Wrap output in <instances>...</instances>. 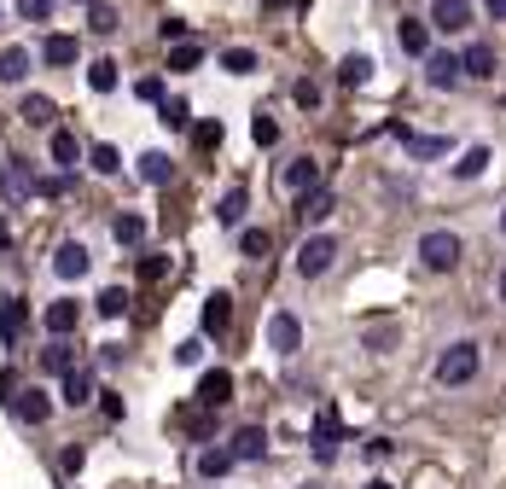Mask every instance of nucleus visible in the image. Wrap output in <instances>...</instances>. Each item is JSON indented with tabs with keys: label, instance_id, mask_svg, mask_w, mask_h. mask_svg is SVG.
I'll return each mask as SVG.
<instances>
[{
	"label": "nucleus",
	"instance_id": "f257e3e1",
	"mask_svg": "<svg viewBox=\"0 0 506 489\" xmlns=\"http://www.w3.org/2000/svg\"><path fill=\"white\" fill-rule=\"evenodd\" d=\"M478 367H483V350H478L471 338H454L448 350L437 356V385H471Z\"/></svg>",
	"mask_w": 506,
	"mask_h": 489
},
{
	"label": "nucleus",
	"instance_id": "f03ea898",
	"mask_svg": "<svg viewBox=\"0 0 506 489\" xmlns=\"http://www.w3.org/2000/svg\"><path fill=\"white\" fill-rule=\"evenodd\" d=\"M460 257H466V245H460V233H448V228H437V233L419 239V262L431 268V274H454Z\"/></svg>",
	"mask_w": 506,
	"mask_h": 489
},
{
	"label": "nucleus",
	"instance_id": "7ed1b4c3",
	"mask_svg": "<svg viewBox=\"0 0 506 489\" xmlns=\"http://www.w3.org/2000/svg\"><path fill=\"white\" fill-rule=\"evenodd\" d=\"M0 198L6 204H29L36 198V169H29L24 157H6V164H0Z\"/></svg>",
	"mask_w": 506,
	"mask_h": 489
},
{
	"label": "nucleus",
	"instance_id": "20e7f679",
	"mask_svg": "<svg viewBox=\"0 0 506 489\" xmlns=\"http://www.w3.org/2000/svg\"><path fill=\"white\" fill-rule=\"evenodd\" d=\"M332 262H338V239H332V233H314V239L297 250V274L303 280H321Z\"/></svg>",
	"mask_w": 506,
	"mask_h": 489
},
{
	"label": "nucleus",
	"instance_id": "39448f33",
	"mask_svg": "<svg viewBox=\"0 0 506 489\" xmlns=\"http://www.w3.org/2000/svg\"><path fill=\"white\" fill-rule=\"evenodd\" d=\"M268 350H274V356H297V350H303V321H297L291 309L268 314Z\"/></svg>",
	"mask_w": 506,
	"mask_h": 489
},
{
	"label": "nucleus",
	"instance_id": "423d86ee",
	"mask_svg": "<svg viewBox=\"0 0 506 489\" xmlns=\"http://www.w3.org/2000/svg\"><path fill=\"white\" fill-rule=\"evenodd\" d=\"M338 437H343V420L332 414V408H321V414H314V437H309V449H314V461H338Z\"/></svg>",
	"mask_w": 506,
	"mask_h": 489
},
{
	"label": "nucleus",
	"instance_id": "0eeeda50",
	"mask_svg": "<svg viewBox=\"0 0 506 489\" xmlns=\"http://www.w3.org/2000/svg\"><path fill=\"white\" fill-rule=\"evenodd\" d=\"M425 82L442 88V93H454L466 82V70H460V53H425Z\"/></svg>",
	"mask_w": 506,
	"mask_h": 489
},
{
	"label": "nucleus",
	"instance_id": "6e6552de",
	"mask_svg": "<svg viewBox=\"0 0 506 489\" xmlns=\"http://www.w3.org/2000/svg\"><path fill=\"white\" fill-rule=\"evenodd\" d=\"M6 408H12L24 425H47V420H53V397H47V390H12Z\"/></svg>",
	"mask_w": 506,
	"mask_h": 489
},
{
	"label": "nucleus",
	"instance_id": "1a4fd4ad",
	"mask_svg": "<svg viewBox=\"0 0 506 489\" xmlns=\"http://www.w3.org/2000/svg\"><path fill=\"white\" fill-rule=\"evenodd\" d=\"M431 29H442V36L471 29V0H437V6H431Z\"/></svg>",
	"mask_w": 506,
	"mask_h": 489
},
{
	"label": "nucleus",
	"instance_id": "9d476101",
	"mask_svg": "<svg viewBox=\"0 0 506 489\" xmlns=\"http://www.w3.org/2000/svg\"><path fill=\"white\" fill-rule=\"evenodd\" d=\"M76 321H82V303H76V297H58V303H47V338H70Z\"/></svg>",
	"mask_w": 506,
	"mask_h": 489
},
{
	"label": "nucleus",
	"instance_id": "9b49d317",
	"mask_svg": "<svg viewBox=\"0 0 506 489\" xmlns=\"http://www.w3.org/2000/svg\"><path fill=\"white\" fill-rule=\"evenodd\" d=\"M227 397H233V373L227 367H210L198 378V402L204 408H227Z\"/></svg>",
	"mask_w": 506,
	"mask_h": 489
},
{
	"label": "nucleus",
	"instance_id": "f8f14e48",
	"mask_svg": "<svg viewBox=\"0 0 506 489\" xmlns=\"http://www.w3.org/2000/svg\"><path fill=\"white\" fill-rule=\"evenodd\" d=\"M53 274H58V280H82V274H88V245L65 239V245L53 250Z\"/></svg>",
	"mask_w": 506,
	"mask_h": 489
},
{
	"label": "nucleus",
	"instance_id": "ddd939ff",
	"mask_svg": "<svg viewBox=\"0 0 506 489\" xmlns=\"http://www.w3.org/2000/svg\"><path fill=\"white\" fill-rule=\"evenodd\" d=\"M460 70L471 76V82H489V76H495V47H489V41H471L466 53H460Z\"/></svg>",
	"mask_w": 506,
	"mask_h": 489
},
{
	"label": "nucleus",
	"instance_id": "4468645a",
	"mask_svg": "<svg viewBox=\"0 0 506 489\" xmlns=\"http://www.w3.org/2000/svg\"><path fill=\"white\" fill-rule=\"evenodd\" d=\"M227 449H233V461H262V454H268V431H262V425H239Z\"/></svg>",
	"mask_w": 506,
	"mask_h": 489
},
{
	"label": "nucleus",
	"instance_id": "2eb2a0df",
	"mask_svg": "<svg viewBox=\"0 0 506 489\" xmlns=\"http://www.w3.org/2000/svg\"><path fill=\"white\" fill-rule=\"evenodd\" d=\"M279 186H286L291 198H297V193H309V186H321V164H314V157H297V164H286Z\"/></svg>",
	"mask_w": 506,
	"mask_h": 489
},
{
	"label": "nucleus",
	"instance_id": "dca6fc26",
	"mask_svg": "<svg viewBox=\"0 0 506 489\" xmlns=\"http://www.w3.org/2000/svg\"><path fill=\"white\" fill-rule=\"evenodd\" d=\"M227 321H233V297L227 292H210V297H204V333H227Z\"/></svg>",
	"mask_w": 506,
	"mask_h": 489
},
{
	"label": "nucleus",
	"instance_id": "f3484780",
	"mask_svg": "<svg viewBox=\"0 0 506 489\" xmlns=\"http://www.w3.org/2000/svg\"><path fill=\"white\" fill-rule=\"evenodd\" d=\"M396 41H402V53H407V58H425V53H431V29H425L419 18H402Z\"/></svg>",
	"mask_w": 506,
	"mask_h": 489
},
{
	"label": "nucleus",
	"instance_id": "a211bd4d",
	"mask_svg": "<svg viewBox=\"0 0 506 489\" xmlns=\"http://www.w3.org/2000/svg\"><path fill=\"white\" fill-rule=\"evenodd\" d=\"M140 181L169 186V181H175V157H169V152H146V157H140Z\"/></svg>",
	"mask_w": 506,
	"mask_h": 489
},
{
	"label": "nucleus",
	"instance_id": "6ab92c4d",
	"mask_svg": "<svg viewBox=\"0 0 506 489\" xmlns=\"http://www.w3.org/2000/svg\"><path fill=\"white\" fill-rule=\"evenodd\" d=\"M396 134H402L407 157H442V152H448V140H442V134H414V129H402V122H396Z\"/></svg>",
	"mask_w": 506,
	"mask_h": 489
},
{
	"label": "nucleus",
	"instance_id": "aec40b11",
	"mask_svg": "<svg viewBox=\"0 0 506 489\" xmlns=\"http://www.w3.org/2000/svg\"><path fill=\"white\" fill-rule=\"evenodd\" d=\"M58 378H65L58 390H65V402H70V408H82V402L93 397V378H88V367H76V361H70V367L58 373Z\"/></svg>",
	"mask_w": 506,
	"mask_h": 489
},
{
	"label": "nucleus",
	"instance_id": "412c9836",
	"mask_svg": "<svg viewBox=\"0 0 506 489\" xmlns=\"http://www.w3.org/2000/svg\"><path fill=\"white\" fill-rule=\"evenodd\" d=\"M41 58H47V65H76V58H82V41H76V36H47Z\"/></svg>",
	"mask_w": 506,
	"mask_h": 489
},
{
	"label": "nucleus",
	"instance_id": "4be33fe9",
	"mask_svg": "<svg viewBox=\"0 0 506 489\" xmlns=\"http://www.w3.org/2000/svg\"><path fill=\"white\" fill-rule=\"evenodd\" d=\"M18 117L29 122V129H53V100H47V93H24V105H18Z\"/></svg>",
	"mask_w": 506,
	"mask_h": 489
},
{
	"label": "nucleus",
	"instance_id": "5701e85b",
	"mask_svg": "<svg viewBox=\"0 0 506 489\" xmlns=\"http://www.w3.org/2000/svg\"><path fill=\"white\" fill-rule=\"evenodd\" d=\"M111 239H117V245H146V216H140V210H129V216H117V222H111Z\"/></svg>",
	"mask_w": 506,
	"mask_h": 489
},
{
	"label": "nucleus",
	"instance_id": "b1692460",
	"mask_svg": "<svg viewBox=\"0 0 506 489\" xmlns=\"http://www.w3.org/2000/svg\"><path fill=\"white\" fill-rule=\"evenodd\" d=\"M204 65V47L198 41H169V70L175 76H193Z\"/></svg>",
	"mask_w": 506,
	"mask_h": 489
},
{
	"label": "nucleus",
	"instance_id": "393cba45",
	"mask_svg": "<svg viewBox=\"0 0 506 489\" xmlns=\"http://www.w3.org/2000/svg\"><path fill=\"white\" fill-rule=\"evenodd\" d=\"M297 216H303V222H326V216H332V193H326V186L297 193Z\"/></svg>",
	"mask_w": 506,
	"mask_h": 489
},
{
	"label": "nucleus",
	"instance_id": "a878e982",
	"mask_svg": "<svg viewBox=\"0 0 506 489\" xmlns=\"http://www.w3.org/2000/svg\"><path fill=\"white\" fill-rule=\"evenodd\" d=\"M29 326V309H24V297H6V309H0V338L6 344H18V333Z\"/></svg>",
	"mask_w": 506,
	"mask_h": 489
},
{
	"label": "nucleus",
	"instance_id": "bb28decb",
	"mask_svg": "<svg viewBox=\"0 0 506 489\" xmlns=\"http://www.w3.org/2000/svg\"><path fill=\"white\" fill-rule=\"evenodd\" d=\"M88 29H93V36H117V29H122L117 6H111V0H88Z\"/></svg>",
	"mask_w": 506,
	"mask_h": 489
},
{
	"label": "nucleus",
	"instance_id": "cd10ccee",
	"mask_svg": "<svg viewBox=\"0 0 506 489\" xmlns=\"http://www.w3.org/2000/svg\"><path fill=\"white\" fill-rule=\"evenodd\" d=\"M47 134H53V140H47V152H53V164H76V157H82V140H76L70 129H47Z\"/></svg>",
	"mask_w": 506,
	"mask_h": 489
},
{
	"label": "nucleus",
	"instance_id": "c85d7f7f",
	"mask_svg": "<svg viewBox=\"0 0 506 489\" xmlns=\"http://www.w3.org/2000/svg\"><path fill=\"white\" fill-rule=\"evenodd\" d=\"M483 169H489V146L478 140V146H466V152H460V164H454V181H478Z\"/></svg>",
	"mask_w": 506,
	"mask_h": 489
},
{
	"label": "nucleus",
	"instance_id": "c756f323",
	"mask_svg": "<svg viewBox=\"0 0 506 489\" xmlns=\"http://www.w3.org/2000/svg\"><path fill=\"white\" fill-rule=\"evenodd\" d=\"M257 65H262L257 47H227V53H221V70L227 76H257Z\"/></svg>",
	"mask_w": 506,
	"mask_h": 489
},
{
	"label": "nucleus",
	"instance_id": "7c9ffc66",
	"mask_svg": "<svg viewBox=\"0 0 506 489\" xmlns=\"http://www.w3.org/2000/svg\"><path fill=\"white\" fill-rule=\"evenodd\" d=\"M24 76H29V53H24V47H6V53H0V82L18 88Z\"/></svg>",
	"mask_w": 506,
	"mask_h": 489
},
{
	"label": "nucleus",
	"instance_id": "2f4dec72",
	"mask_svg": "<svg viewBox=\"0 0 506 489\" xmlns=\"http://www.w3.org/2000/svg\"><path fill=\"white\" fill-rule=\"evenodd\" d=\"M233 472V449H204L198 454V478H227Z\"/></svg>",
	"mask_w": 506,
	"mask_h": 489
},
{
	"label": "nucleus",
	"instance_id": "473e14b6",
	"mask_svg": "<svg viewBox=\"0 0 506 489\" xmlns=\"http://www.w3.org/2000/svg\"><path fill=\"white\" fill-rule=\"evenodd\" d=\"M367 76H373V58H367V53H350V58L338 65V82H343V88H361Z\"/></svg>",
	"mask_w": 506,
	"mask_h": 489
},
{
	"label": "nucleus",
	"instance_id": "72a5a7b5",
	"mask_svg": "<svg viewBox=\"0 0 506 489\" xmlns=\"http://www.w3.org/2000/svg\"><path fill=\"white\" fill-rule=\"evenodd\" d=\"M239 216H245V186H233V193H221V204H216V222L239 228Z\"/></svg>",
	"mask_w": 506,
	"mask_h": 489
},
{
	"label": "nucleus",
	"instance_id": "f704fd0d",
	"mask_svg": "<svg viewBox=\"0 0 506 489\" xmlns=\"http://www.w3.org/2000/svg\"><path fill=\"white\" fill-rule=\"evenodd\" d=\"M88 88L111 93V88H117V65H111V58H93V65H88Z\"/></svg>",
	"mask_w": 506,
	"mask_h": 489
},
{
	"label": "nucleus",
	"instance_id": "c9c22d12",
	"mask_svg": "<svg viewBox=\"0 0 506 489\" xmlns=\"http://www.w3.org/2000/svg\"><path fill=\"white\" fill-rule=\"evenodd\" d=\"M88 164L100 169V175H117V169H122V152L111 146V140H100V146H93V157H88Z\"/></svg>",
	"mask_w": 506,
	"mask_h": 489
},
{
	"label": "nucleus",
	"instance_id": "e433bc0d",
	"mask_svg": "<svg viewBox=\"0 0 506 489\" xmlns=\"http://www.w3.org/2000/svg\"><path fill=\"white\" fill-rule=\"evenodd\" d=\"M100 314H105V321L129 314V292H122V286H105V292H100Z\"/></svg>",
	"mask_w": 506,
	"mask_h": 489
},
{
	"label": "nucleus",
	"instance_id": "4c0bfd02",
	"mask_svg": "<svg viewBox=\"0 0 506 489\" xmlns=\"http://www.w3.org/2000/svg\"><path fill=\"white\" fill-rule=\"evenodd\" d=\"M250 140H257V146H274V140H279V122L268 117V112H257V122H250Z\"/></svg>",
	"mask_w": 506,
	"mask_h": 489
},
{
	"label": "nucleus",
	"instance_id": "58836bf2",
	"mask_svg": "<svg viewBox=\"0 0 506 489\" xmlns=\"http://www.w3.org/2000/svg\"><path fill=\"white\" fill-rule=\"evenodd\" d=\"M157 105H163V122H169V129H186V122H193V112H186V100H169V93H163Z\"/></svg>",
	"mask_w": 506,
	"mask_h": 489
},
{
	"label": "nucleus",
	"instance_id": "ea45409f",
	"mask_svg": "<svg viewBox=\"0 0 506 489\" xmlns=\"http://www.w3.org/2000/svg\"><path fill=\"white\" fill-rule=\"evenodd\" d=\"M134 268H140V280L152 286V280H163V274H169V257H157V250H146V257H140Z\"/></svg>",
	"mask_w": 506,
	"mask_h": 489
},
{
	"label": "nucleus",
	"instance_id": "a19ab883",
	"mask_svg": "<svg viewBox=\"0 0 506 489\" xmlns=\"http://www.w3.org/2000/svg\"><path fill=\"white\" fill-rule=\"evenodd\" d=\"M70 361H76V356L65 350V344H47V350H41V367H47V373H65Z\"/></svg>",
	"mask_w": 506,
	"mask_h": 489
},
{
	"label": "nucleus",
	"instance_id": "79ce46f5",
	"mask_svg": "<svg viewBox=\"0 0 506 489\" xmlns=\"http://www.w3.org/2000/svg\"><path fill=\"white\" fill-rule=\"evenodd\" d=\"M134 93H140V105H157V100H163V76H140Z\"/></svg>",
	"mask_w": 506,
	"mask_h": 489
},
{
	"label": "nucleus",
	"instance_id": "37998d69",
	"mask_svg": "<svg viewBox=\"0 0 506 489\" xmlns=\"http://www.w3.org/2000/svg\"><path fill=\"white\" fill-rule=\"evenodd\" d=\"M268 245H274V239H268L262 228H250L245 239H239V250H245V257H268Z\"/></svg>",
	"mask_w": 506,
	"mask_h": 489
},
{
	"label": "nucleus",
	"instance_id": "c03bdc74",
	"mask_svg": "<svg viewBox=\"0 0 506 489\" xmlns=\"http://www.w3.org/2000/svg\"><path fill=\"white\" fill-rule=\"evenodd\" d=\"M18 12L29 24H47V18H53V0H18Z\"/></svg>",
	"mask_w": 506,
	"mask_h": 489
},
{
	"label": "nucleus",
	"instance_id": "a18cd8bd",
	"mask_svg": "<svg viewBox=\"0 0 506 489\" xmlns=\"http://www.w3.org/2000/svg\"><path fill=\"white\" fill-rule=\"evenodd\" d=\"M36 193L41 198H65L70 193V175H47V181H36Z\"/></svg>",
	"mask_w": 506,
	"mask_h": 489
},
{
	"label": "nucleus",
	"instance_id": "49530a36",
	"mask_svg": "<svg viewBox=\"0 0 506 489\" xmlns=\"http://www.w3.org/2000/svg\"><path fill=\"white\" fill-rule=\"evenodd\" d=\"M210 431H216V408H204V414L193 420V443H210Z\"/></svg>",
	"mask_w": 506,
	"mask_h": 489
},
{
	"label": "nucleus",
	"instance_id": "de8ad7c7",
	"mask_svg": "<svg viewBox=\"0 0 506 489\" xmlns=\"http://www.w3.org/2000/svg\"><path fill=\"white\" fill-rule=\"evenodd\" d=\"M390 344H396V326H373L367 333V350H390Z\"/></svg>",
	"mask_w": 506,
	"mask_h": 489
},
{
	"label": "nucleus",
	"instance_id": "09e8293b",
	"mask_svg": "<svg viewBox=\"0 0 506 489\" xmlns=\"http://www.w3.org/2000/svg\"><path fill=\"white\" fill-rule=\"evenodd\" d=\"M198 146H204V152L221 146V122H198Z\"/></svg>",
	"mask_w": 506,
	"mask_h": 489
},
{
	"label": "nucleus",
	"instance_id": "8fccbe9b",
	"mask_svg": "<svg viewBox=\"0 0 506 489\" xmlns=\"http://www.w3.org/2000/svg\"><path fill=\"white\" fill-rule=\"evenodd\" d=\"M297 105L314 112V105H321V88H314V82H297Z\"/></svg>",
	"mask_w": 506,
	"mask_h": 489
},
{
	"label": "nucleus",
	"instance_id": "3c124183",
	"mask_svg": "<svg viewBox=\"0 0 506 489\" xmlns=\"http://www.w3.org/2000/svg\"><path fill=\"white\" fill-rule=\"evenodd\" d=\"M82 461H88V454H82V449H76V443H70L65 454H58V472H82Z\"/></svg>",
	"mask_w": 506,
	"mask_h": 489
},
{
	"label": "nucleus",
	"instance_id": "603ef678",
	"mask_svg": "<svg viewBox=\"0 0 506 489\" xmlns=\"http://www.w3.org/2000/svg\"><path fill=\"white\" fill-rule=\"evenodd\" d=\"M198 356H204V344H198V338H186V344H181V350H175V361H181V367H193V361H198Z\"/></svg>",
	"mask_w": 506,
	"mask_h": 489
},
{
	"label": "nucleus",
	"instance_id": "864d4df0",
	"mask_svg": "<svg viewBox=\"0 0 506 489\" xmlns=\"http://www.w3.org/2000/svg\"><path fill=\"white\" fill-rule=\"evenodd\" d=\"M163 41H186V24L181 18H163Z\"/></svg>",
	"mask_w": 506,
	"mask_h": 489
},
{
	"label": "nucleus",
	"instance_id": "5fc2aeb1",
	"mask_svg": "<svg viewBox=\"0 0 506 489\" xmlns=\"http://www.w3.org/2000/svg\"><path fill=\"white\" fill-rule=\"evenodd\" d=\"M483 12H489L495 24H506V0H483Z\"/></svg>",
	"mask_w": 506,
	"mask_h": 489
},
{
	"label": "nucleus",
	"instance_id": "6e6d98bb",
	"mask_svg": "<svg viewBox=\"0 0 506 489\" xmlns=\"http://www.w3.org/2000/svg\"><path fill=\"white\" fill-rule=\"evenodd\" d=\"M0 245H12V228L6 222H0Z\"/></svg>",
	"mask_w": 506,
	"mask_h": 489
},
{
	"label": "nucleus",
	"instance_id": "4d7b16f0",
	"mask_svg": "<svg viewBox=\"0 0 506 489\" xmlns=\"http://www.w3.org/2000/svg\"><path fill=\"white\" fill-rule=\"evenodd\" d=\"M501 303H506V268H501Z\"/></svg>",
	"mask_w": 506,
	"mask_h": 489
},
{
	"label": "nucleus",
	"instance_id": "13d9d810",
	"mask_svg": "<svg viewBox=\"0 0 506 489\" xmlns=\"http://www.w3.org/2000/svg\"><path fill=\"white\" fill-rule=\"evenodd\" d=\"M367 489H390V484H385V478H373V484H367Z\"/></svg>",
	"mask_w": 506,
	"mask_h": 489
},
{
	"label": "nucleus",
	"instance_id": "bf43d9fd",
	"mask_svg": "<svg viewBox=\"0 0 506 489\" xmlns=\"http://www.w3.org/2000/svg\"><path fill=\"white\" fill-rule=\"evenodd\" d=\"M501 239H506V210H501Z\"/></svg>",
	"mask_w": 506,
	"mask_h": 489
},
{
	"label": "nucleus",
	"instance_id": "052dcab7",
	"mask_svg": "<svg viewBox=\"0 0 506 489\" xmlns=\"http://www.w3.org/2000/svg\"><path fill=\"white\" fill-rule=\"evenodd\" d=\"M297 489H321V484H297Z\"/></svg>",
	"mask_w": 506,
	"mask_h": 489
},
{
	"label": "nucleus",
	"instance_id": "680f3d73",
	"mask_svg": "<svg viewBox=\"0 0 506 489\" xmlns=\"http://www.w3.org/2000/svg\"><path fill=\"white\" fill-rule=\"evenodd\" d=\"M82 6H88V0H82Z\"/></svg>",
	"mask_w": 506,
	"mask_h": 489
}]
</instances>
